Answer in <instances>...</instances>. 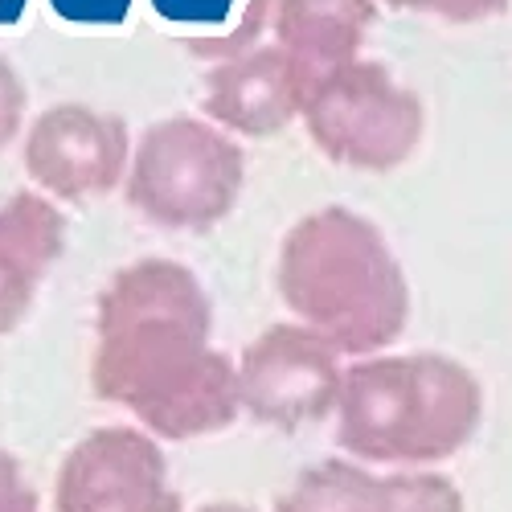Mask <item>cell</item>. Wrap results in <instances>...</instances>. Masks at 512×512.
<instances>
[{"mask_svg":"<svg viewBox=\"0 0 512 512\" xmlns=\"http://www.w3.org/2000/svg\"><path fill=\"white\" fill-rule=\"evenodd\" d=\"M279 295L295 324L324 336L340 357H381L410 324V283L369 218L324 205L279 246Z\"/></svg>","mask_w":512,"mask_h":512,"instance_id":"1","label":"cell"},{"mask_svg":"<svg viewBox=\"0 0 512 512\" xmlns=\"http://www.w3.org/2000/svg\"><path fill=\"white\" fill-rule=\"evenodd\" d=\"M95 398L127 410L152 439H205L242 414L238 365L213 349V320H95Z\"/></svg>","mask_w":512,"mask_h":512,"instance_id":"2","label":"cell"},{"mask_svg":"<svg viewBox=\"0 0 512 512\" xmlns=\"http://www.w3.org/2000/svg\"><path fill=\"white\" fill-rule=\"evenodd\" d=\"M484 422L480 377L447 353L365 357L345 369L336 402V443L357 463L402 472L443 463L476 439Z\"/></svg>","mask_w":512,"mask_h":512,"instance_id":"3","label":"cell"},{"mask_svg":"<svg viewBox=\"0 0 512 512\" xmlns=\"http://www.w3.org/2000/svg\"><path fill=\"white\" fill-rule=\"evenodd\" d=\"M246 185L242 148L197 115H168L144 127L127 168V205L164 230H209L238 205Z\"/></svg>","mask_w":512,"mask_h":512,"instance_id":"4","label":"cell"},{"mask_svg":"<svg viewBox=\"0 0 512 512\" xmlns=\"http://www.w3.org/2000/svg\"><path fill=\"white\" fill-rule=\"evenodd\" d=\"M304 123L328 160L361 173H390L414 156L426 111L381 62L357 58L312 87Z\"/></svg>","mask_w":512,"mask_h":512,"instance_id":"5","label":"cell"},{"mask_svg":"<svg viewBox=\"0 0 512 512\" xmlns=\"http://www.w3.org/2000/svg\"><path fill=\"white\" fill-rule=\"evenodd\" d=\"M340 386V353L304 324H271L238 357L242 410L275 431H304L332 418Z\"/></svg>","mask_w":512,"mask_h":512,"instance_id":"6","label":"cell"},{"mask_svg":"<svg viewBox=\"0 0 512 512\" xmlns=\"http://www.w3.org/2000/svg\"><path fill=\"white\" fill-rule=\"evenodd\" d=\"M54 512H185V504L160 439L140 426H99L66 451Z\"/></svg>","mask_w":512,"mask_h":512,"instance_id":"7","label":"cell"},{"mask_svg":"<svg viewBox=\"0 0 512 512\" xmlns=\"http://www.w3.org/2000/svg\"><path fill=\"white\" fill-rule=\"evenodd\" d=\"M132 152V136L119 115L82 103H58L29 123L25 173L46 197L91 201L127 181Z\"/></svg>","mask_w":512,"mask_h":512,"instance_id":"8","label":"cell"},{"mask_svg":"<svg viewBox=\"0 0 512 512\" xmlns=\"http://www.w3.org/2000/svg\"><path fill=\"white\" fill-rule=\"evenodd\" d=\"M304 103H308L304 78L275 41L222 58L205 74L201 87L205 119L222 127V132H238L250 140L287 132L304 115Z\"/></svg>","mask_w":512,"mask_h":512,"instance_id":"9","label":"cell"},{"mask_svg":"<svg viewBox=\"0 0 512 512\" xmlns=\"http://www.w3.org/2000/svg\"><path fill=\"white\" fill-rule=\"evenodd\" d=\"M66 250V218L46 193H17L0 205V336L33 308V295Z\"/></svg>","mask_w":512,"mask_h":512,"instance_id":"10","label":"cell"},{"mask_svg":"<svg viewBox=\"0 0 512 512\" xmlns=\"http://www.w3.org/2000/svg\"><path fill=\"white\" fill-rule=\"evenodd\" d=\"M377 21V0H279L275 5V46L312 87L349 62L361 58V46Z\"/></svg>","mask_w":512,"mask_h":512,"instance_id":"11","label":"cell"},{"mask_svg":"<svg viewBox=\"0 0 512 512\" xmlns=\"http://www.w3.org/2000/svg\"><path fill=\"white\" fill-rule=\"evenodd\" d=\"M275 512H390L386 476H373L357 459H320L291 480Z\"/></svg>","mask_w":512,"mask_h":512,"instance_id":"12","label":"cell"},{"mask_svg":"<svg viewBox=\"0 0 512 512\" xmlns=\"http://www.w3.org/2000/svg\"><path fill=\"white\" fill-rule=\"evenodd\" d=\"M390 488V512H467L463 492L443 472H394L386 476Z\"/></svg>","mask_w":512,"mask_h":512,"instance_id":"13","label":"cell"},{"mask_svg":"<svg viewBox=\"0 0 512 512\" xmlns=\"http://www.w3.org/2000/svg\"><path fill=\"white\" fill-rule=\"evenodd\" d=\"M386 5L398 13H422L451 25H472V21L500 17L508 9V0H386Z\"/></svg>","mask_w":512,"mask_h":512,"instance_id":"14","label":"cell"},{"mask_svg":"<svg viewBox=\"0 0 512 512\" xmlns=\"http://www.w3.org/2000/svg\"><path fill=\"white\" fill-rule=\"evenodd\" d=\"M0 512H41L37 488L29 484L21 459L5 447H0Z\"/></svg>","mask_w":512,"mask_h":512,"instance_id":"15","label":"cell"},{"mask_svg":"<svg viewBox=\"0 0 512 512\" xmlns=\"http://www.w3.org/2000/svg\"><path fill=\"white\" fill-rule=\"evenodd\" d=\"M25 103H29V95H25L21 74H17L5 58H0V148H9L13 136L21 132V123H25Z\"/></svg>","mask_w":512,"mask_h":512,"instance_id":"16","label":"cell"},{"mask_svg":"<svg viewBox=\"0 0 512 512\" xmlns=\"http://www.w3.org/2000/svg\"><path fill=\"white\" fill-rule=\"evenodd\" d=\"M197 512H259V508H250V504H238V500H213V504H201Z\"/></svg>","mask_w":512,"mask_h":512,"instance_id":"17","label":"cell"}]
</instances>
